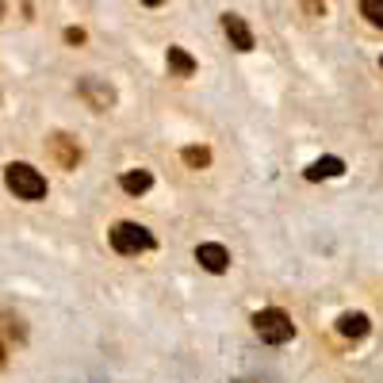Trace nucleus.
I'll use <instances>...</instances> for the list:
<instances>
[{
	"label": "nucleus",
	"instance_id": "f257e3e1",
	"mask_svg": "<svg viewBox=\"0 0 383 383\" xmlns=\"http://www.w3.org/2000/svg\"><path fill=\"white\" fill-rule=\"evenodd\" d=\"M4 184H8V192L16 196V200H27V203L46 200V192H50L46 176H42L35 165H27V161H12V165H4Z\"/></svg>",
	"mask_w": 383,
	"mask_h": 383
},
{
	"label": "nucleus",
	"instance_id": "f03ea898",
	"mask_svg": "<svg viewBox=\"0 0 383 383\" xmlns=\"http://www.w3.org/2000/svg\"><path fill=\"white\" fill-rule=\"evenodd\" d=\"M108 242H111V250H115L119 257H138V253H150L153 245H158V238H153L142 223L123 218V223H115L108 230Z\"/></svg>",
	"mask_w": 383,
	"mask_h": 383
},
{
	"label": "nucleus",
	"instance_id": "7ed1b4c3",
	"mask_svg": "<svg viewBox=\"0 0 383 383\" xmlns=\"http://www.w3.org/2000/svg\"><path fill=\"white\" fill-rule=\"evenodd\" d=\"M253 333H257L265 345H288L295 337V322L288 310L280 307H261L257 315H253Z\"/></svg>",
	"mask_w": 383,
	"mask_h": 383
},
{
	"label": "nucleus",
	"instance_id": "20e7f679",
	"mask_svg": "<svg viewBox=\"0 0 383 383\" xmlns=\"http://www.w3.org/2000/svg\"><path fill=\"white\" fill-rule=\"evenodd\" d=\"M77 96H81L92 111L115 108V88H111L108 81H100V77H81V81H77Z\"/></svg>",
	"mask_w": 383,
	"mask_h": 383
},
{
	"label": "nucleus",
	"instance_id": "39448f33",
	"mask_svg": "<svg viewBox=\"0 0 383 383\" xmlns=\"http://www.w3.org/2000/svg\"><path fill=\"white\" fill-rule=\"evenodd\" d=\"M223 35H226V42H230L238 54H250L253 46H257L253 27L245 24V16H238V12H223Z\"/></svg>",
	"mask_w": 383,
	"mask_h": 383
},
{
	"label": "nucleus",
	"instance_id": "423d86ee",
	"mask_svg": "<svg viewBox=\"0 0 383 383\" xmlns=\"http://www.w3.org/2000/svg\"><path fill=\"white\" fill-rule=\"evenodd\" d=\"M196 261H200V268L211 276L230 272V250H226L223 242H200L196 245Z\"/></svg>",
	"mask_w": 383,
	"mask_h": 383
},
{
	"label": "nucleus",
	"instance_id": "0eeeda50",
	"mask_svg": "<svg viewBox=\"0 0 383 383\" xmlns=\"http://www.w3.org/2000/svg\"><path fill=\"white\" fill-rule=\"evenodd\" d=\"M50 158L58 161L62 169H77V161H81V146H77V138H69V134H50Z\"/></svg>",
	"mask_w": 383,
	"mask_h": 383
},
{
	"label": "nucleus",
	"instance_id": "6e6552de",
	"mask_svg": "<svg viewBox=\"0 0 383 383\" xmlns=\"http://www.w3.org/2000/svg\"><path fill=\"white\" fill-rule=\"evenodd\" d=\"M368 330H372V322H368L364 310H345V315L337 318V333H342V337H349V342L368 337Z\"/></svg>",
	"mask_w": 383,
	"mask_h": 383
},
{
	"label": "nucleus",
	"instance_id": "1a4fd4ad",
	"mask_svg": "<svg viewBox=\"0 0 383 383\" xmlns=\"http://www.w3.org/2000/svg\"><path fill=\"white\" fill-rule=\"evenodd\" d=\"M165 66H169V73H173V77H196L200 62L192 58L184 46H169V50H165Z\"/></svg>",
	"mask_w": 383,
	"mask_h": 383
},
{
	"label": "nucleus",
	"instance_id": "9d476101",
	"mask_svg": "<svg viewBox=\"0 0 383 383\" xmlns=\"http://www.w3.org/2000/svg\"><path fill=\"white\" fill-rule=\"evenodd\" d=\"M119 188H123L127 196H146V192L153 188V173L150 169H127V173L119 176Z\"/></svg>",
	"mask_w": 383,
	"mask_h": 383
},
{
	"label": "nucleus",
	"instance_id": "9b49d317",
	"mask_svg": "<svg viewBox=\"0 0 383 383\" xmlns=\"http://www.w3.org/2000/svg\"><path fill=\"white\" fill-rule=\"evenodd\" d=\"M342 173H345L342 158H318V161H310V165L303 169L307 180H330V176H342Z\"/></svg>",
	"mask_w": 383,
	"mask_h": 383
},
{
	"label": "nucleus",
	"instance_id": "f8f14e48",
	"mask_svg": "<svg viewBox=\"0 0 383 383\" xmlns=\"http://www.w3.org/2000/svg\"><path fill=\"white\" fill-rule=\"evenodd\" d=\"M180 161L188 169H211V150H207V146H184Z\"/></svg>",
	"mask_w": 383,
	"mask_h": 383
},
{
	"label": "nucleus",
	"instance_id": "ddd939ff",
	"mask_svg": "<svg viewBox=\"0 0 383 383\" xmlns=\"http://www.w3.org/2000/svg\"><path fill=\"white\" fill-rule=\"evenodd\" d=\"M360 16L383 31V0H360Z\"/></svg>",
	"mask_w": 383,
	"mask_h": 383
},
{
	"label": "nucleus",
	"instance_id": "4468645a",
	"mask_svg": "<svg viewBox=\"0 0 383 383\" xmlns=\"http://www.w3.org/2000/svg\"><path fill=\"white\" fill-rule=\"evenodd\" d=\"M0 322H4V330H8L12 337H19V342L27 337V330H24V322H19V318H12V315H0Z\"/></svg>",
	"mask_w": 383,
	"mask_h": 383
},
{
	"label": "nucleus",
	"instance_id": "2eb2a0df",
	"mask_svg": "<svg viewBox=\"0 0 383 383\" xmlns=\"http://www.w3.org/2000/svg\"><path fill=\"white\" fill-rule=\"evenodd\" d=\"M303 8H307V16H326V8H330V0H303Z\"/></svg>",
	"mask_w": 383,
	"mask_h": 383
},
{
	"label": "nucleus",
	"instance_id": "dca6fc26",
	"mask_svg": "<svg viewBox=\"0 0 383 383\" xmlns=\"http://www.w3.org/2000/svg\"><path fill=\"white\" fill-rule=\"evenodd\" d=\"M84 39H88V35H84L81 27H66V42H69V46H84Z\"/></svg>",
	"mask_w": 383,
	"mask_h": 383
},
{
	"label": "nucleus",
	"instance_id": "f3484780",
	"mask_svg": "<svg viewBox=\"0 0 383 383\" xmlns=\"http://www.w3.org/2000/svg\"><path fill=\"white\" fill-rule=\"evenodd\" d=\"M142 4H146V8H161V4H165V0H142Z\"/></svg>",
	"mask_w": 383,
	"mask_h": 383
},
{
	"label": "nucleus",
	"instance_id": "a211bd4d",
	"mask_svg": "<svg viewBox=\"0 0 383 383\" xmlns=\"http://www.w3.org/2000/svg\"><path fill=\"white\" fill-rule=\"evenodd\" d=\"M4 360H8V353H4V342H0V368H4Z\"/></svg>",
	"mask_w": 383,
	"mask_h": 383
},
{
	"label": "nucleus",
	"instance_id": "6ab92c4d",
	"mask_svg": "<svg viewBox=\"0 0 383 383\" xmlns=\"http://www.w3.org/2000/svg\"><path fill=\"white\" fill-rule=\"evenodd\" d=\"M0 16H4V0H0Z\"/></svg>",
	"mask_w": 383,
	"mask_h": 383
},
{
	"label": "nucleus",
	"instance_id": "aec40b11",
	"mask_svg": "<svg viewBox=\"0 0 383 383\" xmlns=\"http://www.w3.org/2000/svg\"><path fill=\"white\" fill-rule=\"evenodd\" d=\"M238 383H250V380H238Z\"/></svg>",
	"mask_w": 383,
	"mask_h": 383
},
{
	"label": "nucleus",
	"instance_id": "412c9836",
	"mask_svg": "<svg viewBox=\"0 0 383 383\" xmlns=\"http://www.w3.org/2000/svg\"><path fill=\"white\" fill-rule=\"evenodd\" d=\"M380 69H383V58H380Z\"/></svg>",
	"mask_w": 383,
	"mask_h": 383
}]
</instances>
